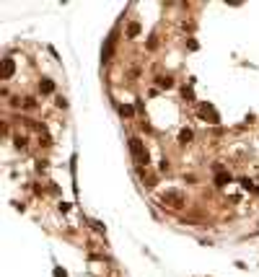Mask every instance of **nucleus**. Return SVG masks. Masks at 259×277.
<instances>
[{
  "label": "nucleus",
  "mask_w": 259,
  "mask_h": 277,
  "mask_svg": "<svg viewBox=\"0 0 259 277\" xmlns=\"http://www.w3.org/2000/svg\"><path fill=\"white\" fill-rule=\"evenodd\" d=\"M130 148H132V156H135V161H138V163H148V150L143 148V143L138 140V137L130 140Z\"/></svg>",
  "instance_id": "f257e3e1"
},
{
  "label": "nucleus",
  "mask_w": 259,
  "mask_h": 277,
  "mask_svg": "<svg viewBox=\"0 0 259 277\" xmlns=\"http://www.w3.org/2000/svg\"><path fill=\"white\" fill-rule=\"evenodd\" d=\"M163 202L171 207H184V197L179 194V192H169V194H163Z\"/></svg>",
  "instance_id": "f03ea898"
},
{
  "label": "nucleus",
  "mask_w": 259,
  "mask_h": 277,
  "mask_svg": "<svg viewBox=\"0 0 259 277\" xmlns=\"http://www.w3.org/2000/svg\"><path fill=\"white\" fill-rule=\"evenodd\" d=\"M52 88H55L52 81H42V83H39V91H42V93H52Z\"/></svg>",
  "instance_id": "7ed1b4c3"
},
{
  "label": "nucleus",
  "mask_w": 259,
  "mask_h": 277,
  "mask_svg": "<svg viewBox=\"0 0 259 277\" xmlns=\"http://www.w3.org/2000/svg\"><path fill=\"white\" fill-rule=\"evenodd\" d=\"M158 86H161V88H171V86H174V78H161Z\"/></svg>",
  "instance_id": "20e7f679"
},
{
  "label": "nucleus",
  "mask_w": 259,
  "mask_h": 277,
  "mask_svg": "<svg viewBox=\"0 0 259 277\" xmlns=\"http://www.w3.org/2000/svg\"><path fill=\"white\" fill-rule=\"evenodd\" d=\"M138 31H140V24H132V26H130V31H127V34H130V36H138Z\"/></svg>",
  "instance_id": "39448f33"
},
{
  "label": "nucleus",
  "mask_w": 259,
  "mask_h": 277,
  "mask_svg": "<svg viewBox=\"0 0 259 277\" xmlns=\"http://www.w3.org/2000/svg\"><path fill=\"white\" fill-rule=\"evenodd\" d=\"M11 73H13V62H11V60H5V73H3V75H5V78H8V75H11Z\"/></svg>",
  "instance_id": "423d86ee"
},
{
  "label": "nucleus",
  "mask_w": 259,
  "mask_h": 277,
  "mask_svg": "<svg viewBox=\"0 0 259 277\" xmlns=\"http://www.w3.org/2000/svg\"><path fill=\"white\" fill-rule=\"evenodd\" d=\"M189 137H192V132H189V130H184V132H182V143H187Z\"/></svg>",
  "instance_id": "0eeeda50"
}]
</instances>
